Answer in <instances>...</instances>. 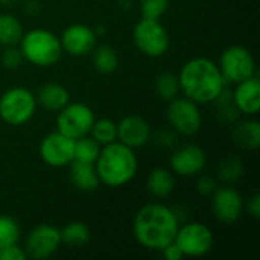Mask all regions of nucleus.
<instances>
[{
  "label": "nucleus",
  "instance_id": "24",
  "mask_svg": "<svg viewBox=\"0 0 260 260\" xmlns=\"http://www.w3.org/2000/svg\"><path fill=\"white\" fill-rule=\"evenodd\" d=\"M61 232V244L69 247H81L90 241V230L84 222L73 221L69 222Z\"/></svg>",
  "mask_w": 260,
  "mask_h": 260
},
{
  "label": "nucleus",
  "instance_id": "6",
  "mask_svg": "<svg viewBox=\"0 0 260 260\" xmlns=\"http://www.w3.org/2000/svg\"><path fill=\"white\" fill-rule=\"evenodd\" d=\"M133 41L134 46L146 56L158 58L163 56L169 46V34L166 27L158 20L142 18L133 30Z\"/></svg>",
  "mask_w": 260,
  "mask_h": 260
},
{
  "label": "nucleus",
  "instance_id": "20",
  "mask_svg": "<svg viewBox=\"0 0 260 260\" xmlns=\"http://www.w3.org/2000/svg\"><path fill=\"white\" fill-rule=\"evenodd\" d=\"M148 192L155 198H168L175 189V178L171 171L157 168L149 172L146 178Z\"/></svg>",
  "mask_w": 260,
  "mask_h": 260
},
{
  "label": "nucleus",
  "instance_id": "7",
  "mask_svg": "<svg viewBox=\"0 0 260 260\" xmlns=\"http://www.w3.org/2000/svg\"><path fill=\"white\" fill-rule=\"evenodd\" d=\"M93 110L82 102H69L58 111L56 131L76 140L90 134L94 123Z\"/></svg>",
  "mask_w": 260,
  "mask_h": 260
},
{
  "label": "nucleus",
  "instance_id": "12",
  "mask_svg": "<svg viewBox=\"0 0 260 260\" xmlns=\"http://www.w3.org/2000/svg\"><path fill=\"white\" fill-rule=\"evenodd\" d=\"M61 245V232L50 224H40L26 238L24 253L27 257L43 260L50 257Z\"/></svg>",
  "mask_w": 260,
  "mask_h": 260
},
{
  "label": "nucleus",
  "instance_id": "15",
  "mask_svg": "<svg viewBox=\"0 0 260 260\" xmlns=\"http://www.w3.org/2000/svg\"><path fill=\"white\" fill-rule=\"evenodd\" d=\"M169 163L174 174L181 177H195L203 172L207 163V157L201 146L190 143L178 148L171 155Z\"/></svg>",
  "mask_w": 260,
  "mask_h": 260
},
{
  "label": "nucleus",
  "instance_id": "1",
  "mask_svg": "<svg viewBox=\"0 0 260 260\" xmlns=\"http://www.w3.org/2000/svg\"><path fill=\"white\" fill-rule=\"evenodd\" d=\"M178 227L180 222L172 209L160 203H152L137 212L133 222V233L142 247L161 251L174 242Z\"/></svg>",
  "mask_w": 260,
  "mask_h": 260
},
{
  "label": "nucleus",
  "instance_id": "26",
  "mask_svg": "<svg viewBox=\"0 0 260 260\" xmlns=\"http://www.w3.org/2000/svg\"><path fill=\"white\" fill-rule=\"evenodd\" d=\"M155 91L165 101H172L180 93L178 75L172 72H161L155 78Z\"/></svg>",
  "mask_w": 260,
  "mask_h": 260
},
{
  "label": "nucleus",
  "instance_id": "5",
  "mask_svg": "<svg viewBox=\"0 0 260 260\" xmlns=\"http://www.w3.org/2000/svg\"><path fill=\"white\" fill-rule=\"evenodd\" d=\"M37 110V99L26 87H12L0 98V119L12 126L29 122Z\"/></svg>",
  "mask_w": 260,
  "mask_h": 260
},
{
  "label": "nucleus",
  "instance_id": "28",
  "mask_svg": "<svg viewBox=\"0 0 260 260\" xmlns=\"http://www.w3.org/2000/svg\"><path fill=\"white\" fill-rule=\"evenodd\" d=\"M244 174V163L236 155H229L218 166V177L224 183H235Z\"/></svg>",
  "mask_w": 260,
  "mask_h": 260
},
{
  "label": "nucleus",
  "instance_id": "23",
  "mask_svg": "<svg viewBox=\"0 0 260 260\" xmlns=\"http://www.w3.org/2000/svg\"><path fill=\"white\" fill-rule=\"evenodd\" d=\"M93 66L101 75H110L119 67V56L113 47L102 44L93 52Z\"/></svg>",
  "mask_w": 260,
  "mask_h": 260
},
{
  "label": "nucleus",
  "instance_id": "11",
  "mask_svg": "<svg viewBox=\"0 0 260 260\" xmlns=\"http://www.w3.org/2000/svg\"><path fill=\"white\" fill-rule=\"evenodd\" d=\"M40 157L50 168H66L75 157V140L59 131L47 134L40 143Z\"/></svg>",
  "mask_w": 260,
  "mask_h": 260
},
{
  "label": "nucleus",
  "instance_id": "38",
  "mask_svg": "<svg viewBox=\"0 0 260 260\" xmlns=\"http://www.w3.org/2000/svg\"><path fill=\"white\" fill-rule=\"evenodd\" d=\"M24 11L29 12V14H37L41 11V3L37 2V0H29L24 6Z\"/></svg>",
  "mask_w": 260,
  "mask_h": 260
},
{
  "label": "nucleus",
  "instance_id": "21",
  "mask_svg": "<svg viewBox=\"0 0 260 260\" xmlns=\"http://www.w3.org/2000/svg\"><path fill=\"white\" fill-rule=\"evenodd\" d=\"M233 142L244 151H254L260 145V123L257 120H245L233 129Z\"/></svg>",
  "mask_w": 260,
  "mask_h": 260
},
{
  "label": "nucleus",
  "instance_id": "2",
  "mask_svg": "<svg viewBox=\"0 0 260 260\" xmlns=\"http://www.w3.org/2000/svg\"><path fill=\"white\" fill-rule=\"evenodd\" d=\"M178 82L184 98L201 105L215 102L225 88L227 81L218 64L207 58H193L181 67Z\"/></svg>",
  "mask_w": 260,
  "mask_h": 260
},
{
  "label": "nucleus",
  "instance_id": "3",
  "mask_svg": "<svg viewBox=\"0 0 260 260\" xmlns=\"http://www.w3.org/2000/svg\"><path fill=\"white\" fill-rule=\"evenodd\" d=\"M94 168L102 184L108 187H120L136 177L139 163L134 149L120 142H113L101 149Z\"/></svg>",
  "mask_w": 260,
  "mask_h": 260
},
{
  "label": "nucleus",
  "instance_id": "31",
  "mask_svg": "<svg viewBox=\"0 0 260 260\" xmlns=\"http://www.w3.org/2000/svg\"><path fill=\"white\" fill-rule=\"evenodd\" d=\"M169 0H140V12L143 18L160 20V17L168 11Z\"/></svg>",
  "mask_w": 260,
  "mask_h": 260
},
{
  "label": "nucleus",
  "instance_id": "39",
  "mask_svg": "<svg viewBox=\"0 0 260 260\" xmlns=\"http://www.w3.org/2000/svg\"><path fill=\"white\" fill-rule=\"evenodd\" d=\"M15 2H18V0H0V5L9 6V5H12V3H15Z\"/></svg>",
  "mask_w": 260,
  "mask_h": 260
},
{
  "label": "nucleus",
  "instance_id": "9",
  "mask_svg": "<svg viewBox=\"0 0 260 260\" xmlns=\"http://www.w3.org/2000/svg\"><path fill=\"white\" fill-rule=\"evenodd\" d=\"M174 242L178 245L183 256L201 257L212 250L213 233L206 224L189 222L183 227H178Z\"/></svg>",
  "mask_w": 260,
  "mask_h": 260
},
{
  "label": "nucleus",
  "instance_id": "35",
  "mask_svg": "<svg viewBox=\"0 0 260 260\" xmlns=\"http://www.w3.org/2000/svg\"><path fill=\"white\" fill-rule=\"evenodd\" d=\"M161 253H163L165 259L168 260H180L184 257L183 253H181V250L178 248V245H177L175 242H171L169 245H166V247L161 250Z\"/></svg>",
  "mask_w": 260,
  "mask_h": 260
},
{
  "label": "nucleus",
  "instance_id": "30",
  "mask_svg": "<svg viewBox=\"0 0 260 260\" xmlns=\"http://www.w3.org/2000/svg\"><path fill=\"white\" fill-rule=\"evenodd\" d=\"M218 102V113L221 116L222 120L225 122H235L239 116V111L238 108L235 107L233 104V96H232V91L230 90H222V93L218 96V99L215 101Z\"/></svg>",
  "mask_w": 260,
  "mask_h": 260
},
{
  "label": "nucleus",
  "instance_id": "27",
  "mask_svg": "<svg viewBox=\"0 0 260 260\" xmlns=\"http://www.w3.org/2000/svg\"><path fill=\"white\" fill-rule=\"evenodd\" d=\"M90 134L99 145H110L117 140V123H114L110 119L94 120Z\"/></svg>",
  "mask_w": 260,
  "mask_h": 260
},
{
  "label": "nucleus",
  "instance_id": "17",
  "mask_svg": "<svg viewBox=\"0 0 260 260\" xmlns=\"http://www.w3.org/2000/svg\"><path fill=\"white\" fill-rule=\"evenodd\" d=\"M233 104L239 113L257 114L260 110V82L256 76L238 82L235 91H232Z\"/></svg>",
  "mask_w": 260,
  "mask_h": 260
},
{
  "label": "nucleus",
  "instance_id": "13",
  "mask_svg": "<svg viewBox=\"0 0 260 260\" xmlns=\"http://www.w3.org/2000/svg\"><path fill=\"white\" fill-rule=\"evenodd\" d=\"M212 210L216 219L222 224L236 222L244 212L242 195L233 187H219L213 192Z\"/></svg>",
  "mask_w": 260,
  "mask_h": 260
},
{
  "label": "nucleus",
  "instance_id": "18",
  "mask_svg": "<svg viewBox=\"0 0 260 260\" xmlns=\"http://www.w3.org/2000/svg\"><path fill=\"white\" fill-rule=\"evenodd\" d=\"M35 99L37 105H41L44 110L59 111L70 102V94L64 85L58 82H46L38 88Z\"/></svg>",
  "mask_w": 260,
  "mask_h": 260
},
{
  "label": "nucleus",
  "instance_id": "19",
  "mask_svg": "<svg viewBox=\"0 0 260 260\" xmlns=\"http://www.w3.org/2000/svg\"><path fill=\"white\" fill-rule=\"evenodd\" d=\"M69 166H70V181L73 187H76L81 192H93L99 187L101 181L94 165L73 160Z\"/></svg>",
  "mask_w": 260,
  "mask_h": 260
},
{
  "label": "nucleus",
  "instance_id": "25",
  "mask_svg": "<svg viewBox=\"0 0 260 260\" xmlns=\"http://www.w3.org/2000/svg\"><path fill=\"white\" fill-rule=\"evenodd\" d=\"M99 152H101V145L93 137L85 136V137L75 140V157H73V160L94 165Z\"/></svg>",
  "mask_w": 260,
  "mask_h": 260
},
{
  "label": "nucleus",
  "instance_id": "14",
  "mask_svg": "<svg viewBox=\"0 0 260 260\" xmlns=\"http://www.w3.org/2000/svg\"><path fill=\"white\" fill-rule=\"evenodd\" d=\"M98 34L93 27L87 24H70L61 35L59 41L62 50H66L72 56H85L93 52L96 46Z\"/></svg>",
  "mask_w": 260,
  "mask_h": 260
},
{
  "label": "nucleus",
  "instance_id": "4",
  "mask_svg": "<svg viewBox=\"0 0 260 260\" xmlns=\"http://www.w3.org/2000/svg\"><path fill=\"white\" fill-rule=\"evenodd\" d=\"M18 44L23 58L38 67L56 64L64 52L59 38L47 29H32L23 34Z\"/></svg>",
  "mask_w": 260,
  "mask_h": 260
},
{
  "label": "nucleus",
  "instance_id": "8",
  "mask_svg": "<svg viewBox=\"0 0 260 260\" xmlns=\"http://www.w3.org/2000/svg\"><path fill=\"white\" fill-rule=\"evenodd\" d=\"M218 67L224 79L233 84L256 76V61L251 52L242 46L227 47L219 58Z\"/></svg>",
  "mask_w": 260,
  "mask_h": 260
},
{
  "label": "nucleus",
  "instance_id": "16",
  "mask_svg": "<svg viewBox=\"0 0 260 260\" xmlns=\"http://www.w3.org/2000/svg\"><path fill=\"white\" fill-rule=\"evenodd\" d=\"M117 139L131 149L142 148L151 140V126L140 116H126L117 123Z\"/></svg>",
  "mask_w": 260,
  "mask_h": 260
},
{
  "label": "nucleus",
  "instance_id": "36",
  "mask_svg": "<svg viewBox=\"0 0 260 260\" xmlns=\"http://www.w3.org/2000/svg\"><path fill=\"white\" fill-rule=\"evenodd\" d=\"M155 142L163 148H171L175 143V136L169 131H160L155 137Z\"/></svg>",
  "mask_w": 260,
  "mask_h": 260
},
{
  "label": "nucleus",
  "instance_id": "32",
  "mask_svg": "<svg viewBox=\"0 0 260 260\" xmlns=\"http://www.w3.org/2000/svg\"><path fill=\"white\" fill-rule=\"evenodd\" d=\"M0 59H2V64H3L6 69H18V67L23 64V61H24L20 47L17 49L15 46H8V47H5V50H3Z\"/></svg>",
  "mask_w": 260,
  "mask_h": 260
},
{
  "label": "nucleus",
  "instance_id": "34",
  "mask_svg": "<svg viewBox=\"0 0 260 260\" xmlns=\"http://www.w3.org/2000/svg\"><path fill=\"white\" fill-rule=\"evenodd\" d=\"M197 189L203 195H212L215 192V189H216V183H215L213 177H210V175H201L197 180Z\"/></svg>",
  "mask_w": 260,
  "mask_h": 260
},
{
  "label": "nucleus",
  "instance_id": "37",
  "mask_svg": "<svg viewBox=\"0 0 260 260\" xmlns=\"http://www.w3.org/2000/svg\"><path fill=\"white\" fill-rule=\"evenodd\" d=\"M247 209H248V213H250L253 218H259L260 216V195L259 193H254V195H253V197L248 200Z\"/></svg>",
  "mask_w": 260,
  "mask_h": 260
},
{
  "label": "nucleus",
  "instance_id": "10",
  "mask_svg": "<svg viewBox=\"0 0 260 260\" xmlns=\"http://www.w3.org/2000/svg\"><path fill=\"white\" fill-rule=\"evenodd\" d=\"M168 120L178 134L193 136L201 128L203 116L197 102L187 98H174L169 101Z\"/></svg>",
  "mask_w": 260,
  "mask_h": 260
},
{
  "label": "nucleus",
  "instance_id": "33",
  "mask_svg": "<svg viewBox=\"0 0 260 260\" xmlns=\"http://www.w3.org/2000/svg\"><path fill=\"white\" fill-rule=\"evenodd\" d=\"M27 257L24 250L20 248L17 244L8 245L0 248V260H24Z\"/></svg>",
  "mask_w": 260,
  "mask_h": 260
},
{
  "label": "nucleus",
  "instance_id": "22",
  "mask_svg": "<svg viewBox=\"0 0 260 260\" xmlns=\"http://www.w3.org/2000/svg\"><path fill=\"white\" fill-rule=\"evenodd\" d=\"M23 37V27L17 17L12 14H2L0 15V44L17 46Z\"/></svg>",
  "mask_w": 260,
  "mask_h": 260
},
{
  "label": "nucleus",
  "instance_id": "29",
  "mask_svg": "<svg viewBox=\"0 0 260 260\" xmlns=\"http://www.w3.org/2000/svg\"><path fill=\"white\" fill-rule=\"evenodd\" d=\"M20 238V227L15 219L0 215V248L17 244Z\"/></svg>",
  "mask_w": 260,
  "mask_h": 260
}]
</instances>
